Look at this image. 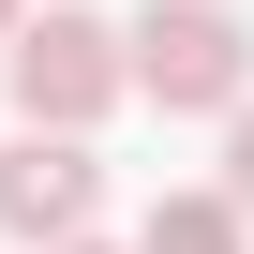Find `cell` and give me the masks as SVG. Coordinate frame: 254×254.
<instances>
[{
	"instance_id": "6da1fadb",
	"label": "cell",
	"mask_w": 254,
	"mask_h": 254,
	"mask_svg": "<svg viewBox=\"0 0 254 254\" xmlns=\"http://www.w3.org/2000/svg\"><path fill=\"white\" fill-rule=\"evenodd\" d=\"M120 45H135V90H150L165 120H239V105H254V30H239V0H150Z\"/></svg>"
},
{
	"instance_id": "7a4b0ae2",
	"label": "cell",
	"mask_w": 254,
	"mask_h": 254,
	"mask_svg": "<svg viewBox=\"0 0 254 254\" xmlns=\"http://www.w3.org/2000/svg\"><path fill=\"white\" fill-rule=\"evenodd\" d=\"M0 75H15V135H90V120L135 90V45L60 0V15H30L15 45H0Z\"/></svg>"
},
{
	"instance_id": "3957f363",
	"label": "cell",
	"mask_w": 254,
	"mask_h": 254,
	"mask_svg": "<svg viewBox=\"0 0 254 254\" xmlns=\"http://www.w3.org/2000/svg\"><path fill=\"white\" fill-rule=\"evenodd\" d=\"M90 209H105L90 135H15V150H0V239L60 254V239H90Z\"/></svg>"
},
{
	"instance_id": "277c9868",
	"label": "cell",
	"mask_w": 254,
	"mask_h": 254,
	"mask_svg": "<svg viewBox=\"0 0 254 254\" xmlns=\"http://www.w3.org/2000/svg\"><path fill=\"white\" fill-rule=\"evenodd\" d=\"M254 239V209L224 194V180H180V194H150V224H135V254H239Z\"/></svg>"
},
{
	"instance_id": "5b68a950",
	"label": "cell",
	"mask_w": 254,
	"mask_h": 254,
	"mask_svg": "<svg viewBox=\"0 0 254 254\" xmlns=\"http://www.w3.org/2000/svg\"><path fill=\"white\" fill-rule=\"evenodd\" d=\"M224 194H239V209H254V105H239V120H224Z\"/></svg>"
},
{
	"instance_id": "8992f818",
	"label": "cell",
	"mask_w": 254,
	"mask_h": 254,
	"mask_svg": "<svg viewBox=\"0 0 254 254\" xmlns=\"http://www.w3.org/2000/svg\"><path fill=\"white\" fill-rule=\"evenodd\" d=\"M15 30H30V0H0V45H15Z\"/></svg>"
},
{
	"instance_id": "52a82bcc",
	"label": "cell",
	"mask_w": 254,
	"mask_h": 254,
	"mask_svg": "<svg viewBox=\"0 0 254 254\" xmlns=\"http://www.w3.org/2000/svg\"><path fill=\"white\" fill-rule=\"evenodd\" d=\"M60 254H105V239H60Z\"/></svg>"
}]
</instances>
